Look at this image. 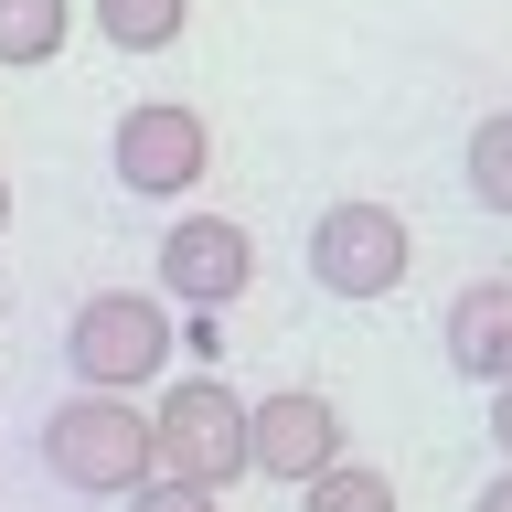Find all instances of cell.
I'll list each match as a JSON object with an SVG mask.
<instances>
[{
  "label": "cell",
  "instance_id": "6da1fadb",
  "mask_svg": "<svg viewBox=\"0 0 512 512\" xmlns=\"http://www.w3.org/2000/svg\"><path fill=\"white\" fill-rule=\"evenodd\" d=\"M43 470L86 502H118L150 480V406L118 395V384H75L54 416H43Z\"/></svg>",
  "mask_w": 512,
  "mask_h": 512
},
{
  "label": "cell",
  "instance_id": "7a4b0ae2",
  "mask_svg": "<svg viewBox=\"0 0 512 512\" xmlns=\"http://www.w3.org/2000/svg\"><path fill=\"white\" fill-rule=\"evenodd\" d=\"M171 352H182V331H171V299H150V288H96L86 310L64 320V363H75V384H118V395H139V384L171 374Z\"/></svg>",
  "mask_w": 512,
  "mask_h": 512
},
{
  "label": "cell",
  "instance_id": "3957f363",
  "mask_svg": "<svg viewBox=\"0 0 512 512\" xmlns=\"http://www.w3.org/2000/svg\"><path fill=\"white\" fill-rule=\"evenodd\" d=\"M150 470L203 480V491H235V480H246V395L224 374H182L150 406Z\"/></svg>",
  "mask_w": 512,
  "mask_h": 512
},
{
  "label": "cell",
  "instance_id": "277c9868",
  "mask_svg": "<svg viewBox=\"0 0 512 512\" xmlns=\"http://www.w3.org/2000/svg\"><path fill=\"white\" fill-rule=\"evenodd\" d=\"M406 267H416V235H406L395 203H331L310 224V278L331 299H395Z\"/></svg>",
  "mask_w": 512,
  "mask_h": 512
},
{
  "label": "cell",
  "instance_id": "5b68a950",
  "mask_svg": "<svg viewBox=\"0 0 512 512\" xmlns=\"http://www.w3.org/2000/svg\"><path fill=\"white\" fill-rule=\"evenodd\" d=\"M107 160H118L128 192L171 203V192H192L203 171H214V128H203V107H182V96H150V107H128V118H118Z\"/></svg>",
  "mask_w": 512,
  "mask_h": 512
},
{
  "label": "cell",
  "instance_id": "8992f818",
  "mask_svg": "<svg viewBox=\"0 0 512 512\" xmlns=\"http://www.w3.org/2000/svg\"><path fill=\"white\" fill-rule=\"evenodd\" d=\"M342 459V406L320 395V384H278V395H256L246 406V470L256 480H299L310 470H331Z\"/></svg>",
  "mask_w": 512,
  "mask_h": 512
},
{
  "label": "cell",
  "instance_id": "52a82bcc",
  "mask_svg": "<svg viewBox=\"0 0 512 512\" xmlns=\"http://www.w3.org/2000/svg\"><path fill=\"white\" fill-rule=\"evenodd\" d=\"M160 288H171L182 310H235L256 288V235L235 214H182L160 235Z\"/></svg>",
  "mask_w": 512,
  "mask_h": 512
},
{
  "label": "cell",
  "instance_id": "ba28073f",
  "mask_svg": "<svg viewBox=\"0 0 512 512\" xmlns=\"http://www.w3.org/2000/svg\"><path fill=\"white\" fill-rule=\"evenodd\" d=\"M438 342H448V363H459L470 384H502L512 374V278H470L459 299H448Z\"/></svg>",
  "mask_w": 512,
  "mask_h": 512
},
{
  "label": "cell",
  "instance_id": "9c48e42d",
  "mask_svg": "<svg viewBox=\"0 0 512 512\" xmlns=\"http://www.w3.org/2000/svg\"><path fill=\"white\" fill-rule=\"evenodd\" d=\"M86 11H96V32L118 54H171L182 22H192V0H86Z\"/></svg>",
  "mask_w": 512,
  "mask_h": 512
},
{
  "label": "cell",
  "instance_id": "30bf717a",
  "mask_svg": "<svg viewBox=\"0 0 512 512\" xmlns=\"http://www.w3.org/2000/svg\"><path fill=\"white\" fill-rule=\"evenodd\" d=\"M64 32H75V0H0V64H54Z\"/></svg>",
  "mask_w": 512,
  "mask_h": 512
},
{
  "label": "cell",
  "instance_id": "8fae6325",
  "mask_svg": "<svg viewBox=\"0 0 512 512\" xmlns=\"http://www.w3.org/2000/svg\"><path fill=\"white\" fill-rule=\"evenodd\" d=\"M459 182H470L480 214H502V224H512V107H491V118L470 128V160H459Z\"/></svg>",
  "mask_w": 512,
  "mask_h": 512
},
{
  "label": "cell",
  "instance_id": "7c38bea8",
  "mask_svg": "<svg viewBox=\"0 0 512 512\" xmlns=\"http://www.w3.org/2000/svg\"><path fill=\"white\" fill-rule=\"evenodd\" d=\"M299 512H395V480H384V470H363V459L342 448L331 470H310V480H299Z\"/></svg>",
  "mask_w": 512,
  "mask_h": 512
},
{
  "label": "cell",
  "instance_id": "4fadbf2b",
  "mask_svg": "<svg viewBox=\"0 0 512 512\" xmlns=\"http://www.w3.org/2000/svg\"><path fill=\"white\" fill-rule=\"evenodd\" d=\"M128 512H224V491H203V480H171V470H150L139 491H118Z\"/></svg>",
  "mask_w": 512,
  "mask_h": 512
},
{
  "label": "cell",
  "instance_id": "5bb4252c",
  "mask_svg": "<svg viewBox=\"0 0 512 512\" xmlns=\"http://www.w3.org/2000/svg\"><path fill=\"white\" fill-rule=\"evenodd\" d=\"M491 448H502V459H512V374L491 384Z\"/></svg>",
  "mask_w": 512,
  "mask_h": 512
},
{
  "label": "cell",
  "instance_id": "9a60e30c",
  "mask_svg": "<svg viewBox=\"0 0 512 512\" xmlns=\"http://www.w3.org/2000/svg\"><path fill=\"white\" fill-rule=\"evenodd\" d=\"M470 512H512V470H502V480H491V491H480V502H470Z\"/></svg>",
  "mask_w": 512,
  "mask_h": 512
},
{
  "label": "cell",
  "instance_id": "2e32d148",
  "mask_svg": "<svg viewBox=\"0 0 512 512\" xmlns=\"http://www.w3.org/2000/svg\"><path fill=\"white\" fill-rule=\"evenodd\" d=\"M0 235H11V171H0Z\"/></svg>",
  "mask_w": 512,
  "mask_h": 512
}]
</instances>
